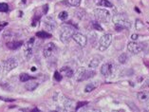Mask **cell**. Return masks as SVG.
<instances>
[{
    "label": "cell",
    "instance_id": "4dcf8cb0",
    "mask_svg": "<svg viewBox=\"0 0 149 112\" xmlns=\"http://www.w3.org/2000/svg\"><path fill=\"white\" fill-rule=\"evenodd\" d=\"M93 28H94V29H96V30H98V31H102L104 30V29L102 28L98 23H93Z\"/></svg>",
    "mask_w": 149,
    "mask_h": 112
},
{
    "label": "cell",
    "instance_id": "5b68a950",
    "mask_svg": "<svg viewBox=\"0 0 149 112\" xmlns=\"http://www.w3.org/2000/svg\"><path fill=\"white\" fill-rule=\"evenodd\" d=\"M111 42H112V34H110V33L104 34L100 38V41H99V49L101 50V51H104V50H105V49L108 48V47L110 46Z\"/></svg>",
    "mask_w": 149,
    "mask_h": 112
},
{
    "label": "cell",
    "instance_id": "52a82bcc",
    "mask_svg": "<svg viewBox=\"0 0 149 112\" xmlns=\"http://www.w3.org/2000/svg\"><path fill=\"white\" fill-rule=\"evenodd\" d=\"M56 50V46L54 45V43H49L47 44L43 50V54L46 58H49L50 56H52V54L55 52Z\"/></svg>",
    "mask_w": 149,
    "mask_h": 112
},
{
    "label": "cell",
    "instance_id": "2e32d148",
    "mask_svg": "<svg viewBox=\"0 0 149 112\" xmlns=\"http://www.w3.org/2000/svg\"><path fill=\"white\" fill-rule=\"evenodd\" d=\"M38 86V83L37 82H29L26 84V86H25V88H26L27 90H29V91H32V90L36 89V88Z\"/></svg>",
    "mask_w": 149,
    "mask_h": 112
},
{
    "label": "cell",
    "instance_id": "d6986e66",
    "mask_svg": "<svg viewBox=\"0 0 149 112\" xmlns=\"http://www.w3.org/2000/svg\"><path fill=\"white\" fill-rule=\"evenodd\" d=\"M99 64H100V60L98 59V58H93L91 61L89 62V64H88V67H90V68H95L99 66Z\"/></svg>",
    "mask_w": 149,
    "mask_h": 112
},
{
    "label": "cell",
    "instance_id": "e0dca14e",
    "mask_svg": "<svg viewBox=\"0 0 149 112\" xmlns=\"http://www.w3.org/2000/svg\"><path fill=\"white\" fill-rule=\"evenodd\" d=\"M19 80H20V82L25 83V82H28V81H30V80H33V77L30 76V75L27 74V73H22V74H20Z\"/></svg>",
    "mask_w": 149,
    "mask_h": 112
},
{
    "label": "cell",
    "instance_id": "7a4b0ae2",
    "mask_svg": "<svg viewBox=\"0 0 149 112\" xmlns=\"http://www.w3.org/2000/svg\"><path fill=\"white\" fill-rule=\"evenodd\" d=\"M74 33V29L72 27L68 26V25L62 26L60 31V40L63 43H68L72 38Z\"/></svg>",
    "mask_w": 149,
    "mask_h": 112
},
{
    "label": "cell",
    "instance_id": "9a60e30c",
    "mask_svg": "<svg viewBox=\"0 0 149 112\" xmlns=\"http://www.w3.org/2000/svg\"><path fill=\"white\" fill-rule=\"evenodd\" d=\"M138 98L141 102H147L149 100V92L148 91H141L138 93Z\"/></svg>",
    "mask_w": 149,
    "mask_h": 112
},
{
    "label": "cell",
    "instance_id": "3957f363",
    "mask_svg": "<svg viewBox=\"0 0 149 112\" xmlns=\"http://www.w3.org/2000/svg\"><path fill=\"white\" fill-rule=\"evenodd\" d=\"M116 65L112 62L109 63H105L101 67V73L104 75V77H109L116 71Z\"/></svg>",
    "mask_w": 149,
    "mask_h": 112
},
{
    "label": "cell",
    "instance_id": "4fadbf2b",
    "mask_svg": "<svg viewBox=\"0 0 149 112\" xmlns=\"http://www.w3.org/2000/svg\"><path fill=\"white\" fill-rule=\"evenodd\" d=\"M23 42L22 41H13V42H9L7 43V47L10 49H17L18 48H20L22 46Z\"/></svg>",
    "mask_w": 149,
    "mask_h": 112
},
{
    "label": "cell",
    "instance_id": "f546056e",
    "mask_svg": "<svg viewBox=\"0 0 149 112\" xmlns=\"http://www.w3.org/2000/svg\"><path fill=\"white\" fill-rule=\"evenodd\" d=\"M86 104H88V102H80V103H78L77 106H76V107H75V110H78L80 107L86 106Z\"/></svg>",
    "mask_w": 149,
    "mask_h": 112
},
{
    "label": "cell",
    "instance_id": "484cf974",
    "mask_svg": "<svg viewBox=\"0 0 149 112\" xmlns=\"http://www.w3.org/2000/svg\"><path fill=\"white\" fill-rule=\"evenodd\" d=\"M68 3L70 6L77 7L80 5V3H81V0H68Z\"/></svg>",
    "mask_w": 149,
    "mask_h": 112
},
{
    "label": "cell",
    "instance_id": "cb8c5ba5",
    "mask_svg": "<svg viewBox=\"0 0 149 112\" xmlns=\"http://www.w3.org/2000/svg\"><path fill=\"white\" fill-rule=\"evenodd\" d=\"M68 13L67 12H61L59 13V15H58V18H59L60 20H67L68 19Z\"/></svg>",
    "mask_w": 149,
    "mask_h": 112
},
{
    "label": "cell",
    "instance_id": "8fae6325",
    "mask_svg": "<svg viewBox=\"0 0 149 112\" xmlns=\"http://www.w3.org/2000/svg\"><path fill=\"white\" fill-rule=\"evenodd\" d=\"M44 27L49 31H53L56 28V23L52 17H47L44 21Z\"/></svg>",
    "mask_w": 149,
    "mask_h": 112
},
{
    "label": "cell",
    "instance_id": "277c9868",
    "mask_svg": "<svg viewBox=\"0 0 149 112\" xmlns=\"http://www.w3.org/2000/svg\"><path fill=\"white\" fill-rule=\"evenodd\" d=\"M94 14H95L97 19L102 21V22L107 23L110 19V13L105 9H95Z\"/></svg>",
    "mask_w": 149,
    "mask_h": 112
},
{
    "label": "cell",
    "instance_id": "ba28073f",
    "mask_svg": "<svg viewBox=\"0 0 149 112\" xmlns=\"http://www.w3.org/2000/svg\"><path fill=\"white\" fill-rule=\"evenodd\" d=\"M127 49L131 53L133 54H138L140 53L141 50H143V47L141 44L136 42H129L128 45H127Z\"/></svg>",
    "mask_w": 149,
    "mask_h": 112
},
{
    "label": "cell",
    "instance_id": "ac0fdd59",
    "mask_svg": "<svg viewBox=\"0 0 149 112\" xmlns=\"http://www.w3.org/2000/svg\"><path fill=\"white\" fill-rule=\"evenodd\" d=\"M118 61L121 64H126L128 62V55L126 53H122L121 55L118 57Z\"/></svg>",
    "mask_w": 149,
    "mask_h": 112
},
{
    "label": "cell",
    "instance_id": "7402d4cb",
    "mask_svg": "<svg viewBox=\"0 0 149 112\" xmlns=\"http://www.w3.org/2000/svg\"><path fill=\"white\" fill-rule=\"evenodd\" d=\"M75 15L77 16L79 19H83L84 16L86 15V12L83 9H79V10H76L75 12Z\"/></svg>",
    "mask_w": 149,
    "mask_h": 112
},
{
    "label": "cell",
    "instance_id": "44dd1931",
    "mask_svg": "<svg viewBox=\"0 0 149 112\" xmlns=\"http://www.w3.org/2000/svg\"><path fill=\"white\" fill-rule=\"evenodd\" d=\"M89 41H90V44L92 46H95L96 45V41H97V35L93 32H90L89 33Z\"/></svg>",
    "mask_w": 149,
    "mask_h": 112
},
{
    "label": "cell",
    "instance_id": "7c38bea8",
    "mask_svg": "<svg viewBox=\"0 0 149 112\" xmlns=\"http://www.w3.org/2000/svg\"><path fill=\"white\" fill-rule=\"evenodd\" d=\"M60 73L62 75H64V76H66V77H72L73 76V70L68 67H62L61 70H60Z\"/></svg>",
    "mask_w": 149,
    "mask_h": 112
},
{
    "label": "cell",
    "instance_id": "ffe728a7",
    "mask_svg": "<svg viewBox=\"0 0 149 112\" xmlns=\"http://www.w3.org/2000/svg\"><path fill=\"white\" fill-rule=\"evenodd\" d=\"M36 36L39 38H49V37H52V35H50L49 33H48L47 31H38L37 33H36Z\"/></svg>",
    "mask_w": 149,
    "mask_h": 112
},
{
    "label": "cell",
    "instance_id": "1f68e13d",
    "mask_svg": "<svg viewBox=\"0 0 149 112\" xmlns=\"http://www.w3.org/2000/svg\"><path fill=\"white\" fill-rule=\"evenodd\" d=\"M48 10H49V5H44V7H43V13L46 14L48 13Z\"/></svg>",
    "mask_w": 149,
    "mask_h": 112
},
{
    "label": "cell",
    "instance_id": "8992f818",
    "mask_svg": "<svg viewBox=\"0 0 149 112\" xmlns=\"http://www.w3.org/2000/svg\"><path fill=\"white\" fill-rule=\"evenodd\" d=\"M18 66V62L14 58H9L3 62V68L5 71H10Z\"/></svg>",
    "mask_w": 149,
    "mask_h": 112
},
{
    "label": "cell",
    "instance_id": "d4e9b609",
    "mask_svg": "<svg viewBox=\"0 0 149 112\" xmlns=\"http://www.w3.org/2000/svg\"><path fill=\"white\" fill-rule=\"evenodd\" d=\"M9 10V6L6 3H0V12L1 13H6L8 12Z\"/></svg>",
    "mask_w": 149,
    "mask_h": 112
},
{
    "label": "cell",
    "instance_id": "603a6c76",
    "mask_svg": "<svg viewBox=\"0 0 149 112\" xmlns=\"http://www.w3.org/2000/svg\"><path fill=\"white\" fill-rule=\"evenodd\" d=\"M96 85H94L92 84V83H90V84H88L86 86V88H85V92H91L93 89H95L96 88Z\"/></svg>",
    "mask_w": 149,
    "mask_h": 112
},
{
    "label": "cell",
    "instance_id": "6da1fadb",
    "mask_svg": "<svg viewBox=\"0 0 149 112\" xmlns=\"http://www.w3.org/2000/svg\"><path fill=\"white\" fill-rule=\"evenodd\" d=\"M112 21L116 26L123 27V29H128L131 27V23L125 13H117L112 18Z\"/></svg>",
    "mask_w": 149,
    "mask_h": 112
},
{
    "label": "cell",
    "instance_id": "5bb4252c",
    "mask_svg": "<svg viewBox=\"0 0 149 112\" xmlns=\"http://www.w3.org/2000/svg\"><path fill=\"white\" fill-rule=\"evenodd\" d=\"M95 4L97 6H102V7H107V8H112L113 5L107 0H95Z\"/></svg>",
    "mask_w": 149,
    "mask_h": 112
},
{
    "label": "cell",
    "instance_id": "836d02e7",
    "mask_svg": "<svg viewBox=\"0 0 149 112\" xmlns=\"http://www.w3.org/2000/svg\"><path fill=\"white\" fill-rule=\"evenodd\" d=\"M147 107L149 108V100L147 101Z\"/></svg>",
    "mask_w": 149,
    "mask_h": 112
},
{
    "label": "cell",
    "instance_id": "83f0119b",
    "mask_svg": "<svg viewBox=\"0 0 149 112\" xmlns=\"http://www.w3.org/2000/svg\"><path fill=\"white\" fill-rule=\"evenodd\" d=\"M62 77H63V75L61 73H59L58 71H55V73H54V79H55L56 81L60 82L62 80Z\"/></svg>",
    "mask_w": 149,
    "mask_h": 112
},
{
    "label": "cell",
    "instance_id": "9c48e42d",
    "mask_svg": "<svg viewBox=\"0 0 149 112\" xmlns=\"http://www.w3.org/2000/svg\"><path fill=\"white\" fill-rule=\"evenodd\" d=\"M72 39L81 47H85L86 45V37L80 32H75L72 36Z\"/></svg>",
    "mask_w": 149,
    "mask_h": 112
},
{
    "label": "cell",
    "instance_id": "d6a6232c",
    "mask_svg": "<svg viewBox=\"0 0 149 112\" xmlns=\"http://www.w3.org/2000/svg\"><path fill=\"white\" fill-rule=\"evenodd\" d=\"M138 38H139V35L136 34V33H134V34L131 35V39H132V40H137Z\"/></svg>",
    "mask_w": 149,
    "mask_h": 112
},
{
    "label": "cell",
    "instance_id": "30bf717a",
    "mask_svg": "<svg viewBox=\"0 0 149 112\" xmlns=\"http://www.w3.org/2000/svg\"><path fill=\"white\" fill-rule=\"evenodd\" d=\"M96 72L95 70H85L83 71L82 73L79 74L78 76V81L79 82H82V81H86V80H88V79L92 78L95 76Z\"/></svg>",
    "mask_w": 149,
    "mask_h": 112
},
{
    "label": "cell",
    "instance_id": "4316f807",
    "mask_svg": "<svg viewBox=\"0 0 149 112\" xmlns=\"http://www.w3.org/2000/svg\"><path fill=\"white\" fill-rule=\"evenodd\" d=\"M63 104H64L65 107H70L71 104H72V101H70V99H68V98H63Z\"/></svg>",
    "mask_w": 149,
    "mask_h": 112
},
{
    "label": "cell",
    "instance_id": "f1b7e54d",
    "mask_svg": "<svg viewBox=\"0 0 149 112\" xmlns=\"http://www.w3.org/2000/svg\"><path fill=\"white\" fill-rule=\"evenodd\" d=\"M143 28V24L141 20H137L136 21V29L137 30H141V29Z\"/></svg>",
    "mask_w": 149,
    "mask_h": 112
}]
</instances>
